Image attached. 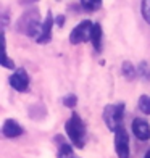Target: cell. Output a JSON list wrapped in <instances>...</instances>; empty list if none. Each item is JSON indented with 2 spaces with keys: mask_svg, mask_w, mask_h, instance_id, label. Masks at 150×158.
<instances>
[{
  "mask_svg": "<svg viewBox=\"0 0 150 158\" xmlns=\"http://www.w3.org/2000/svg\"><path fill=\"white\" fill-rule=\"evenodd\" d=\"M65 131L68 134V137L71 140L74 147L82 148L85 143V137H87V132H85V124L81 119V116L77 113H73L69 116V119L65 123Z\"/></svg>",
  "mask_w": 150,
  "mask_h": 158,
  "instance_id": "obj_1",
  "label": "cell"
},
{
  "mask_svg": "<svg viewBox=\"0 0 150 158\" xmlns=\"http://www.w3.org/2000/svg\"><path fill=\"white\" fill-rule=\"evenodd\" d=\"M123 114H124V103H110L103 110V121L110 131L115 132L119 126H123Z\"/></svg>",
  "mask_w": 150,
  "mask_h": 158,
  "instance_id": "obj_2",
  "label": "cell"
},
{
  "mask_svg": "<svg viewBox=\"0 0 150 158\" xmlns=\"http://www.w3.org/2000/svg\"><path fill=\"white\" fill-rule=\"evenodd\" d=\"M94 23L89 19H84L77 24L69 34V42L71 44H82V42H89L90 40V32Z\"/></svg>",
  "mask_w": 150,
  "mask_h": 158,
  "instance_id": "obj_3",
  "label": "cell"
},
{
  "mask_svg": "<svg viewBox=\"0 0 150 158\" xmlns=\"http://www.w3.org/2000/svg\"><path fill=\"white\" fill-rule=\"evenodd\" d=\"M115 150L118 158H129V135L123 126L115 131Z\"/></svg>",
  "mask_w": 150,
  "mask_h": 158,
  "instance_id": "obj_4",
  "label": "cell"
},
{
  "mask_svg": "<svg viewBox=\"0 0 150 158\" xmlns=\"http://www.w3.org/2000/svg\"><path fill=\"white\" fill-rule=\"evenodd\" d=\"M10 85L18 92H26L29 87V76L24 69L19 68L10 76Z\"/></svg>",
  "mask_w": 150,
  "mask_h": 158,
  "instance_id": "obj_5",
  "label": "cell"
},
{
  "mask_svg": "<svg viewBox=\"0 0 150 158\" xmlns=\"http://www.w3.org/2000/svg\"><path fill=\"white\" fill-rule=\"evenodd\" d=\"M52 26H53V16H52V13H48V16L44 19V23L39 27V32L35 35V42L47 44L48 40H52Z\"/></svg>",
  "mask_w": 150,
  "mask_h": 158,
  "instance_id": "obj_6",
  "label": "cell"
},
{
  "mask_svg": "<svg viewBox=\"0 0 150 158\" xmlns=\"http://www.w3.org/2000/svg\"><path fill=\"white\" fill-rule=\"evenodd\" d=\"M132 134L137 137L139 140H148L150 139V124L142 118H135L132 121Z\"/></svg>",
  "mask_w": 150,
  "mask_h": 158,
  "instance_id": "obj_7",
  "label": "cell"
},
{
  "mask_svg": "<svg viewBox=\"0 0 150 158\" xmlns=\"http://www.w3.org/2000/svg\"><path fill=\"white\" fill-rule=\"evenodd\" d=\"M24 129L21 127V124L15 119H5V123L2 126V134L8 139H15V137H19L23 135Z\"/></svg>",
  "mask_w": 150,
  "mask_h": 158,
  "instance_id": "obj_8",
  "label": "cell"
},
{
  "mask_svg": "<svg viewBox=\"0 0 150 158\" xmlns=\"http://www.w3.org/2000/svg\"><path fill=\"white\" fill-rule=\"evenodd\" d=\"M102 39H103L102 27H100L98 23H94V27H92V32H90V44L94 45V48L97 52L102 50Z\"/></svg>",
  "mask_w": 150,
  "mask_h": 158,
  "instance_id": "obj_9",
  "label": "cell"
},
{
  "mask_svg": "<svg viewBox=\"0 0 150 158\" xmlns=\"http://www.w3.org/2000/svg\"><path fill=\"white\" fill-rule=\"evenodd\" d=\"M56 158H76L73 147H71L68 142H65V140L58 142V152H56Z\"/></svg>",
  "mask_w": 150,
  "mask_h": 158,
  "instance_id": "obj_10",
  "label": "cell"
},
{
  "mask_svg": "<svg viewBox=\"0 0 150 158\" xmlns=\"http://www.w3.org/2000/svg\"><path fill=\"white\" fill-rule=\"evenodd\" d=\"M121 71H123V76L126 77V79H134L135 77V74H137V71H135V66L131 63V61H124L123 63V68H121Z\"/></svg>",
  "mask_w": 150,
  "mask_h": 158,
  "instance_id": "obj_11",
  "label": "cell"
},
{
  "mask_svg": "<svg viewBox=\"0 0 150 158\" xmlns=\"http://www.w3.org/2000/svg\"><path fill=\"white\" fill-rule=\"evenodd\" d=\"M81 5L87 11H95L102 6V0H81Z\"/></svg>",
  "mask_w": 150,
  "mask_h": 158,
  "instance_id": "obj_12",
  "label": "cell"
},
{
  "mask_svg": "<svg viewBox=\"0 0 150 158\" xmlns=\"http://www.w3.org/2000/svg\"><path fill=\"white\" fill-rule=\"evenodd\" d=\"M139 110L144 114H150V97L148 95L139 97Z\"/></svg>",
  "mask_w": 150,
  "mask_h": 158,
  "instance_id": "obj_13",
  "label": "cell"
},
{
  "mask_svg": "<svg viewBox=\"0 0 150 158\" xmlns=\"http://www.w3.org/2000/svg\"><path fill=\"white\" fill-rule=\"evenodd\" d=\"M140 11H142V16H144V19L150 24V0H142Z\"/></svg>",
  "mask_w": 150,
  "mask_h": 158,
  "instance_id": "obj_14",
  "label": "cell"
},
{
  "mask_svg": "<svg viewBox=\"0 0 150 158\" xmlns=\"http://www.w3.org/2000/svg\"><path fill=\"white\" fill-rule=\"evenodd\" d=\"M76 103H77V97L74 94H69V95H66L65 98H63V105L68 106V108H74Z\"/></svg>",
  "mask_w": 150,
  "mask_h": 158,
  "instance_id": "obj_15",
  "label": "cell"
},
{
  "mask_svg": "<svg viewBox=\"0 0 150 158\" xmlns=\"http://www.w3.org/2000/svg\"><path fill=\"white\" fill-rule=\"evenodd\" d=\"M3 66H5V68H8V69L15 68V63H13V61L8 58V55H6V53H3Z\"/></svg>",
  "mask_w": 150,
  "mask_h": 158,
  "instance_id": "obj_16",
  "label": "cell"
},
{
  "mask_svg": "<svg viewBox=\"0 0 150 158\" xmlns=\"http://www.w3.org/2000/svg\"><path fill=\"white\" fill-rule=\"evenodd\" d=\"M144 158H150V150H148V152H147V153L144 155Z\"/></svg>",
  "mask_w": 150,
  "mask_h": 158,
  "instance_id": "obj_17",
  "label": "cell"
}]
</instances>
